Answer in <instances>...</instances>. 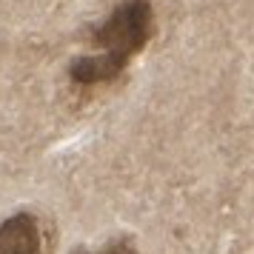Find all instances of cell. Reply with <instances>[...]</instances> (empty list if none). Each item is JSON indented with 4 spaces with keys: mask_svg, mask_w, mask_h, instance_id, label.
I'll use <instances>...</instances> for the list:
<instances>
[{
    "mask_svg": "<svg viewBox=\"0 0 254 254\" xmlns=\"http://www.w3.org/2000/svg\"><path fill=\"white\" fill-rule=\"evenodd\" d=\"M151 35H154L151 0H123L92 32V46L97 49V55H106L126 69L128 60L149 46Z\"/></svg>",
    "mask_w": 254,
    "mask_h": 254,
    "instance_id": "1",
    "label": "cell"
},
{
    "mask_svg": "<svg viewBox=\"0 0 254 254\" xmlns=\"http://www.w3.org/2000/svg\"><path fill=\"white\" fill-rule=\"evenodd\" d=\"M0 254H43V234L35 214L20 211L0 226Z\"/></svg>",
    "mask_w": 254,
    "mask_h": 254,
    "instance_id": "2",
    "label": "cell"
},
{
    "mask_svg": "<svg viewBox=\"0 0 254 254\" xmlns=\"http://www.w3.org/2000/svg\"><path fill=\"white\" fill-rule=\"evenodd\" d=\"M123 74V66L106 55H83L69 66V77L77 86H103Z\"/></svg>",
    "mask_w": 254,
    "mask_h": 254,
    "instance_id": "3",
    "label": "cell"
},
{
    "mask_svg": "<svg viewBox=\"0 0 254 254\" xmlns=\"http://www.w3.org/2000/svg\"><path fill=\"white\" fill-rule=\"evenodd\" d=\"M94 254H134V249L126 240H117V243H109L106 249H100V252H94Z\"/></svg>",
    "mask_w": 254,
    "mask_h": 254,
    "instance_id": "4",
    "label": "cell"
}]
</instances>
